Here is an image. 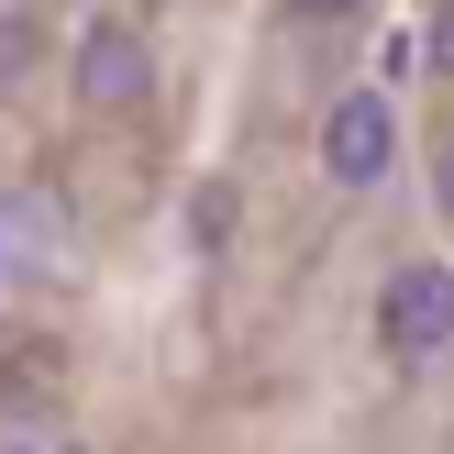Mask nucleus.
Masks as SVG:
<instances>
[{
  "label": "nucleus",
  "instance_id": "nucleus-6",
  "mask_svg": "<svg viewBox=\"0 0 454 454\" xmlns=\"http://www.w3.org/2000/svg\"><path fill=\"white\" fill-rule=\"evenodd\" d=\"M433 189H443V211H454V145H443V167H433Z\"/></svg>",
  "mask_w": 454,
  "mask_h": 454
},
{
  "label": "nucleus",
  "instance_id": "nucleus-1",
  "mask_svg": "<svg viewBox=\"0 0 454 454\" xmlns=\"http://www.w3.org/2000/svg\"><path fill=\"white\" fill-rule=\"evenodd\" d=\"M322 167H333V189H377V177L399 167V111L377 100V89L333 100V122H322Z\"/></svg>",
  "mask_w": 454,
  "mask_h": 454
},
{
  "label": "nucleus",
  "instance_id": "nucleus-3",
  "mask_svg": "<svg viewBox=\"0 0 454 454\" xmlns=\"http://www.w3.org/2000/svg\"><path fill=\"white\" fill-rule=\"evenodd\" d=\"M145 89H155L145 34H133V22H89V34H78V100L89 111H133Z\"/></svg>",
  "mask_w": 454,
  "mask_h": 454
},
{
  "label": "nucleus",
  "instance_id": "nucleus-4",
  "mask_svg": "<svg viewBox=\"0 0 454 454\" xmlns=\"http://www.w3.org/2000/svg\"><path fill=\"white\" fill-rule=\"evenodd\" d=\"M421 67H443V78H454V0H433V22H421Z\"/></svg>",
  "mask_w": 454,
  "mask_h": 454
},
{
  "label": "nucleus",
  "instance_id": "nucleus-2",
  "mask_svg": "<svg viewBox=\"0 0 454 454\" xmlns=\"http://www.w3.org/2000/svg\"><path fill=\"white\" fill-rule=\"evenodd\" d=\"M377 333H388V355H443L454 344V266H399L377 288Z\"/></svg>",
  "mask_w": 454,
  "mask_h": 454
},
{
  "label": "nucleus",
  "instance_id": "nucleus-5",
  "mask_svg": "<svg viewBox=\"0 0 454 454\" xmlns=\"http://www.w3.org/2000/svg\"><path fill=\"white\" fill-rule=\"evenodd\" d=\"M288 12H310V22H333V12H355V0H288Z\"/></svg>",
  "mask_w": 454,
  "mask_h": 454
}]
</instances>
